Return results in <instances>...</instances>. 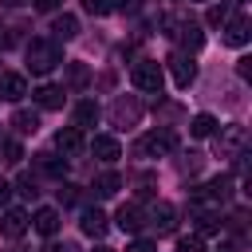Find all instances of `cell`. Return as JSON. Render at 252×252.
<instances>
[{"label":"cell","mask_w":252,"mask_h":252,"mask_svg":"<svg viewBox=\"0 0 252 252\" xmlns=\"http://www.w3.org/2000/svg\"><path fill=\"white\" fill-rule=\"evenodd\" d=\"M59 63H63V51H59L55 39H32V43H28V67H32L35 75L55 71Z\"/></svg>","instance_id":"1"},{"label":"cell","mask_w":252,"mask_h":252,"mask_svg":"<svg viewBox=\"0 0 252 252\" xmlns=\"http://www.w3.org/2000/svg\"><path fill=\"white\" fill-rule=\"evenodd\" d=\"M130 83H134L138 91H146V94H161L165 75H161V67H158L154 59H138V63L130 67Z\"/></svg>","instance_id":"2"},{"label":"cell","mask_w":252,"mask_h":252,"mask_svg":"<svg viewBox=\"0 0 252 252\" xmlns=\"http://www.w3.org/2000/svg\"><path fill=\"white\" fill-rule=\"evenodd\" d=\"M173 146H177V138H173L169 130H150V134L138 138L134 150H138V158H161V154H169Z\"/></svg>","instance_id":"3"},{"label":"cell","mask_w":252,"mask_h":252,"mask_svg":"<svg viewBox=\"0 0 252 252\" xmlns=\"http://www.w3.org/2000/svg\"><path fill=\"white\" fill-rule=\"evenodd\" d=\"M244 142H248V134H244L240 122L224 126V130H220V158H236V154L244 150Z\"/></svg>","instance_id":"4"},{"label":"cell","mask_w":252,"mask_h":252,"mask_svg":"<svg viewBox=\"0 0 252 252\" xmlns=\"http://www.w3.org/2000/svg\"><path fill=\"white\" fill-rule=\"evenodd\" d=\"M169 71H173V83H177V87H189V83L197 79V63H193L189 55H181V51L169 55Z\"/></svg>","instance_id":"5"},{"label":"cell","mask_w":252,"mask_h":252,"mask_svg":"<svg viewBox=\"0 0 252 252\" xmlns=\"http://www.w3.org/2000/svg\"><path fill=\"white\" fill-rule=\"evenodd\" d=\"M0 232L12 236V240L24 236V232H28V213H24V209H4V217H0Z\"/></svg>","instance_id":"6"},{"label":"cell","mask_w":252,"mask_h":252,"mask_svg":"<svg viewBox=\"0 0 252 252\" xmlns=\"http://www.w3.org/2000/svg\"><path fill=\"white\" fill-rule=\"evenodd\" d=\"M28 94V79L24 75H16V71H8L4 79H0V98H8V102H20Z\"/></svg>","instance_id":"7"},{"label":"cell","mask_w":252,"mask_h":252,"mask_svg":"<svg viewBox=\"0 0 252 252\" xmlns=\"http://www.w3.org/2000/svg\"><path fill=\"white\" fill-rule=\"evenodd\" d=\"M114 220H118V228H122V232H142V224H146V213H142L138 205H122V209L114 213Z\"/></svg>","instance_id":"8"},{"label":"cell","mask_w":252,"mask_h":252,"mask_svg":"<svg viewBox=\"0 0 252 252\" xmlns=\"http://www.w3.org/2000/svg\"><path fill=\"white\" fill-rule=\"evenodd\" d=\"M91 150H94L98 161H118V158H122V146H118V138H110V134H98V138L91 142Z\"/></svg>","instance_id":"9"},{"label":"cell","mask_w":252,"mask_h":252,"mask_svg":"<svg viewBox=\"0 0 252 252\" xmlns=\"http://www.w3.org/2000/svg\"><path fill=\"white\" fill-rule=\"evenodd\" d=\"M224 39H228L232 47H244V43H248V20H244V16L224 20Z\"/></svg>","instance_id":"10"},{"label":"cell","mask_w":252,"mask_h":252,"mask_svg":"<svg viewBox=\"0 0 252 252\" xmlns=\"http://www.w3.org/2000/svg\"><path fill=\"white\" fill-rule=\"evenodd\" d=\"M173 35H177V39H181V47H189V51H197V47L205 43V35H201V28H197L193 20H181Z\"/></svg>","instance_id":"11"},{"label":"cell","mask_w":252,"mask_h":252,"mask_svg":"<svg viewBox=\"0 0 252 252\" xmlns=\"http://www.w3.org/2000/svg\"><path fill=\"white\" fill-rule=\"evenodd\" d=\"M63 98H67V91H63V87H55V83H47V87H39V91H35V102H39L43 110H59V106H63Z\"/></svg>","instance_id":"12"},{"label":"cell","mask_w":252,"mask_h":252,"mask_svg":"<svg viewBox=\"0 0 252 252\" xmlns=\"http://www.w3.org/2000/svg\"><path fill=\"white\" fill-rule=\"evenodd\" d=\"M55 146H59L63 154H79V150H83V130H79V126H63V130L55 134Z\"/></svg>","instance_id":"13"},{"label":"cell","mask_w":252,"mask_h":252,"mask_svg":"<svg viewBox=\"0 0 252 252\" xmlns=\"http://www.w3.org/2000/svg\"><path fill=\"white\" fill-rule=\"evenodd\" d=\"M138 114H142V106H138L134 98H118V102H114V122H118V126H134Z\"/></svg>","instance_id":"14"},{"label":"cell","mask_w":252,"mask_h":252,"mask_svg":"<svg viewBox=\"0 0 252 252\" xmlns=\"http://www.w3.org/2000/svg\"><path fill=\"white\" fill-rule=\"evenodd\" d=\"M79 224H83L87 236H102V232H106V213H102V209H87Z\"/></svg>","instance_id":"15"},{"label":"cell","mask_w":252,"mask_h":252,"mask_svg":"<svg viewBox=\"0 0 252 252\" xmlns=\"http://www.w3.org/2000/svg\"><path fill=\"white\" fill-rule=\"evenodd\" d=\"M98 122V102H91V98H83L79 106H75V126L83 130V126H94Z\"/></svg>","instance_id":"16"},{"label":"cell","mask_w":252,"mask_h":252,"mask_svg":"<svg viewBox=\"0 0 252 252\" xmlns=\"http://www.w3.org/2000/svg\"><path fill=\"white\" fill-rule=\"evenodd\" d=\"M150 224H154L158 232H169V228H173V205H165V201H161V205H154Z\"/></svg>","instance_id":"17"},{"label":"cell","mask_w":252,"mask_h":252,"mask_svg":"<svg viewBox=\"0 0 252 252\" xmlns=\"http://www.w3.org/2000/svg\"><path fill=\"white\" fill-rule=\"evenodd\" d=\"M32 224H35V232H43V236H51V232L59 228V213H55V209H39V213L32 217Z\"/></svg>","instance_id":"18"},{"label":"cell","mask_w":252,"mask_h":252,"mask_svg":"<svg viewBox=\"0 0 252 252\" xmlns=\"http://www.w3.org/2000/svg\"><path fill=\"white\" fill-rule=\"evenodd\" d=\"M12 126H16L20 134H35V130H39V114H35V110H16V114H12Z\"/></svg>","instance_id":"19"},{"label":"cell","mask_w":252,"mask_h":252,"mask_svg":"<svg viewBox=\"0 0 252 252\" xmlns=\"http://www.w3.org/2000/svg\"><path fill=\"white\" fill-rule=\"evenodd\" d=\"M94 189H98V197H114V193L122 189V177H118L114 169H106V173H98V181H94Z\"/></svg>","instance_id":"20"},{"label":"cell","mask_w":252,"mask_h":252,"mask_svg":"<svg viewBox=\"0 0 252 252\" xmlns=\"http://www.w3.org/2000/svg\"><path fill=\"white\" fill-rule=\"evenodd\" d=\"M189 134H193V138H209V134H217V118H213V114H197V118L189 122Z\"/></svg>","instance_id":"21"},{"label":"cell","mask_w":252,"mask_h":252,"mask_svg":"<svg viewBox=\"0 0 252 252\" xmlns=\"http://www.w3.org/2000/svg\"><path fill=\"white\" fill-rule=\"evenodd\" d=\"M51 32H55V39H75V35H79V20H75V16H59Z\"/></svg>","instance_id":"22"},{"label":"cell","mask_w":252,"mask_h":252,"mask_svg":"<svg viewBox=\"0 0 252 252\" xmlns=\"http://www.w3.org/2000/svg\"><path fill=\"white\" fill-rule=\"evenodd\" d=\"M39 165H43V169H47V173H55V177H59V173H63V169H67V158H63V161H59V154H39Z\"/></svg>","instance_id":"23"},{"label":"cell","mask_w":252,"mask_h":252,"mask_svg":"<svg viewBox=\"0 0 252 252\" xmlns=\"http://www.w3.org/2000/svg\"><path fill=\"white\" fill-rule=\"evenodd\" d=\"M197 228H201V232H217V228H220L217 213H205V209H201V213H197Z\"/></svg>","instance_id":"24"},{"label":"cell","mask_w":252,"mask_h":252,"mask_svg":"<svg viewBox=\"0 0 252 252\" xmlns=\"http://www.w3.org/2000/svg\"><path fill=\"white\" fill-rule=\"evenodd\" d=\"M177 252H205V240L193 232V236H181L177 240Z\"/></svg>","instance_id":"25"},{"label":"cell","mask_w":252,"mask_h":252,"mask_svg":"<svg viewBox=\"0 0 252 252\" xmlns=\"http://www.w3.org/2000/svg\"><path fill=\"white\" fill-rule=\"evenodd\" d=\"M83 8L91 16H106V12H114V0H83Z\"/></svg>","instance_id":"26"},{"label":"cell","mask_w":252,"mask_h":252,"mask_svg":"<svg viewBox=\"0 0 252 252\" xmlns=\"http://www.w3.org/2000/svg\"><path fill=\"white\" fill-rule=\"evenodd\" d=\"M20 158H24V150H20V142H4V161H12V165H16Z\"/></svg>","instance_id":"27"},{"label":"cell","mask_w":252,"mask_h":252,"mask_svg":"<svg viewBox=\"0 0 252 252\" xmlns=\"http://www.w3.org/2000/svg\"><path fill=\"white\" fill-rule=\"evenodd\" d=\"M59 201L63 205H75L79 201V185H59Z\"/></svg>","instance_id":"28"},{"label":"cell","mask_w":252,"mask_h":252,"mask_svg":"<svg viewBox=\"0 0 252 252\" xmlns=\"http://www.w3.org/2000/svg\"><path fill=\"white\" fill-rule=\"evenodd\" d=\"M16 189H20V193H24V197H35V193H39V189H35V181H32V177H20V181H16Z\"/></svg>","instance_id":"29"},{"label":"cell","mask_w":252,"mask_h":252,"mask_svg":"<svg viewBox=\"0 0 252 252\" xmlns=\"http://www.w3.org/2000/svg\"><path fill=\"white\" fill-rule=\"evenodd\" d=\"M114 8H122V12H138L142 0H114Z\"/></svg>","instance_id":"30"},{"label":"cell","mask_w":252,"mask_h":252,"mask_svg":"<svg viewBox=\"0 0 252 252\" xmlns=\"http://www.w3.org/2000/svg\"><path fill=\"white\" fill-rule=\"evenodd\" d=\"M126 252H154V244L150 240H134V244H126Z\"/></svg>","instance_id":"31"},{"label":"cell","mask_w":252,"mask_h":252,"mask_svg":"<svg viewBox=\"0 0 252 252\" xmlns=\"http://www.w3.org/2000/svg\"><path fill=\"white\" fill-rule=\"evenodd\" d=\"M32 4H35V8H39V12H51V8H59V4H63V0H32Z\"/></svg>","instance_id":"32"},{"label":"cell","mask_w":252,"mask_h":252,"mask_svg":"<svg viewBox=\"0 0 252 252\" xmlns=\"http://www.w3.org/2000/svg\"><path fill=\"white\" fill-rule=\"evenodd\" d=\"M8 197H12V185H8V181H4V177H0V205H4V201H8Z\"/></svg>","instance_id":"33"},{"label":"cell","mask_w":252,"mask_h":252,"mask_svg":"<svg viewBox=\"0 0 252 252\" xmlns=\"http://www.w3.org/2000/svg\"><path fill=\"white\" fill-rule=\"evenodd\" d=\"M4 4H8V8H20V4H24V0H4Z\"/></svg>","instance_id":"34"},{"label":"cell","mask_w":252,"mask_h":252,"mask_svg":"<svg viewBox=\"0 0 252 252\" xmlns=\"http://www.w3.org/2000/svg\"><path fill=\"white\" fill-rule=\"evenodd\" d=\"M94 252H114V248H106V244H98V248H94Z\"/></svg>","instance_id":"35"}]
</instances>
